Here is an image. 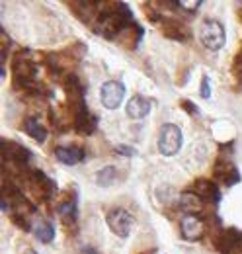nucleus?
<instances>
[{
    "instance_id": "23",
    "label": "nucleus",
    "mask_w": 242,
    "mask_h": 254,
    "mask_svg": "<svg viewBox=\"0 0 242 254\" xmlns=\"http://www.w3.org/2000/svg\"><path fill=\"white\" fill-rule=\"evenodd\" d=\"M120 153L121 155H129V157H131V155H135V151H133L131 147H129V149H127V147H120Z\"/></svg>"
},
{
    "instance_id": "14",
    "label": "nucleus",
    "mask_w": 242,
    "mask_h": 254,
    "mask_svg": "<svg viewBox=\"0 0 242 254\" xmlns=\"http://www.w3.org/2000/svg\"><path fill=\"white\" fill-rule=\"evenodd\" d=\"M55 157L59 162L62 164H78L80 160L84 159V153L80 151V149H76V147H59V149H55Z\"/></svg>"
},
{
    "instance_id": "1",
    "label": "nucleus",
    "mask_w": 242,
    "mask_h": 254,
    "mask_svg": "<svg viewBox=\"0 0 242 254\" xmlns=\"http://www.w3.org/2000/svg\"><path fill=\"white\" fill-rule=\"evenodd\" d=\"M133 20V14L131 10L125 6V4H116L114 10H108L100 16V22H98V30L102 35L106 37H116L121 30L125 28H131L129 22Z\"/></svg>"
},
{
    "instance_id": "7",
    "label": "nucleus",
    "mask_w": 242,
    "mask_h": 254,
    "mask_svg": "<svg viewBox=\"0 0 242 254\" xmlns=\"http://www.w3.org/2000/svg\"><path fill=\"white\" fill-rule=\"evenodd\" d=\"M2 157L8 162H14L16 166H24L31 159L30 151L18 143H10V141H2Z\"/></svg>"
},
{
    "instance_id": "17",
    "label": "nucleus",
    "mask_w": 242,
    "mask_h": 254,
    "mask_svg": "<svg viewBox=\"0 0 242 254\" xmlns=\"http://www.w3.org/2000/svg\"><path fill=\"white\" fill-rule=\"evenodd\" d=\"M24 131H26L30 137H33L37 143H43V141L47 139V129L41 126L35 118H28V120H26V124H24Z\"/></svg>"
},
{
    "instance_id": "4",
    "label": "nucleus",
    "mask_w": 242,
    "mask_h": 254,
    "mask_svg": "<svg viewBox=\"0 0 242 254\" xmlns=\"http://www.w3.org/2000/svg\"><path fill=\"white\" fill-rule=\"evenodd\" d=\"M106 221H108V227L112 229V233L121 237V239L129 237V233L133 229V223H135L133 221V215L127 213L125 209H114V211H110Z\"/></svg>"
},
{
    "instance_id": "15",
    "label": "nucleus",
    "mask_w": 242,
    "mask_h": 254,
    "mask_svg": "<svg viewBox=\"0 0 242 254\" xmlns=\"http://www.w3.org/2000/svg\"><path fill=\"white\" fill-rule=\"evenodd\" d=\"M180 207L185 213H199L203 209V201L195 191H183L180 195Z\"/></svg>"
},
{
    "instance_id": "3",
    "label": "nucleus",
    "mask_w": 242,
    "mask_h": 254,
    "mask_svg": "<svg viewBox=\"0 0 242 254\" xmlns=\"http://www.w3.org/2000/svg\"><path fill=\"white\" fill-rule=\"evenodd\" d=\"M199 39L207 49L219 51L225 45V28H223V24H219L217 20H205L201 30H199Z\"/></svg>"
},
{
    "instance_id": "6",
    "label": "nucleus",
    "mask_w": 242,
    "mask_h": 254,
    "mask_svg": "<svg viewBox=\"0 0 242 254\" xmlns=\"http://www.w3.org/2000/svg\"><path fill=\"white\" fill-rule=\"evenodd\" d=\"M28 182H30V188L33 191V195H39V197H51L53 193H55V184H53V180H49L45 174H41V172H31L30 176H28Z\"/></svg>"
},
{
    "instance_id": "5",
    "label": "nucleus",
    "mask_w": 242,
    "mask_h": 254,
    "mask_svg": "<svg viewBox=\"0 0 242 254\" xmlns=\"http://www.w3.org/2000/svg\"><path fill=\"white\" fill-rule=\"evenodd\" d=\"M100 98H102V104H104L108 110H116V108H120L123 98H125V88H123L121 82L110 80V82H106V84L102 86Z\"/></svg>"
},
{
    "instance_id": "13",
    "label": "nucleus",
    "mask_w": 242,
    "mask_h": 254,
    "mask_svg": "<svg viewBox=\"0 0 242 254\" xmlns=\"http://www.w3.org/2000/svg\"><path fill=\"white\" fill-rule=\"evenodd\" d=\"M193 191L199 195V197H203V199H209L213 203H219V197H221V193H219V188L215 186V182L211 180H195V186H193Z\"/></svg>"
},
{
    "instance_id": "21",
    "label": "nucleus",
    "mask_w": 242,
    "mask_h": 254,
    "mask_svg": "<svg viewBox=\"0 0 242 254\" xmlns=\"http://www.w3.org/2000/svg\"><path fill=\"white\" fill-rule=\"evenodd\" d=\"M178 6H182V8H187V10H195V8H199V0H178L176 2Z\"/></svg>"
},
{
    "instance_id": "19",
    "label": "nucleus",
    "mask_w": 242,
    "mask_h": 254,
    "mask_svg": "<svg viewBox=\"0 0 242 254\" xmlns=\"http://www.w3.org/2000/svg\"><path fill=\"white\" fill-rule=\"evenodd\" d=\"M59 215L62 217L64 225H72V223L76 221V199H74V197L68 199V201H64V203L60 205Z\"/></svg>"
},
{
    "instance_id": "9",
    "label": "nucleus",
    "mask_w": 242,
    "mask_h": 254,
    "mask_svg": "<svg viewBox=\"0 0 242 254\" xmlns=\"http://www.w3.org/2000/svg\"><path fill=\"white\" fill-rule=\"evenodd\" d=\"M221 253L223 254H242V233L229 229L221 235Z\"/></svg>"
},
{
    "instance_id": "16",
    "label": "nucleus",
    "mask_w": 242,
    "mask_h": 254,
    "mask_svg": "<svg viewBox=\"0 0 242 254\" xmlns=\"http://www.w3.org/2000/svg\"><path fill=\"white\" fill-rule=\"evenodd\" d=\"M162 32H164V35H168V37H172L176 41H185L189 37L187 28L183 24H180V22H174V20H164Z\"/></svg>"
},
{
    "instance_id": "24",
    "label": "nucleus",
    "mask_w": 242,
    "mask_h": 254,
    "mask_svg": "<svg viewBox=\"0 0 242 254\" xmlns=\"http://www.w3.org/2000/svg\"><path fill=\"white\" fill-rule=\"evenodd\" d=\"M24 254H37V253H35V251H31V249H30V251H26Z\"/></svg>"
},
{
    "instance_id": "10",
    "label": "nucleus",
    "mask_w": 242,
    "mask_h": 254,
    "mask_svg": "<svg viewBox=\"0 0 242 254\" xmlns=\"http://www.w3.org/2000/svg\"><path fill=\"white\" fill-rule=\"evenodd\" d=\"M203 231H205V227H203V223L199 217H195V215H185L183 219H182V235L187 239V241H199L201 237H203Z\"/></svg>"
},
{
    "instance_id": "18",
    "label": "nucleus",
    "mask_w": 242,
    "mask_h": 254,
    "mask_svg": "<svg viewBox=\"0 0 242 254\" xmlns=\"http://www.w3.org/2000/svg\"><path fill=\"white\" fill-rule=\"evenodd\" d=\"M35 237L41 241V243H51L55 239V227L49 221H37L35 223Z\"/></svg>"
},
{
    "instance_id": "20",
    "label": "nucleus",
    "mask_w": 242,
    "mask_h": 254,
    "mask_svg": "<svg viewBox=\"0 0 242 254\" xmlns=\"http://www.w3.org/2000/svg\"><path fill=\"white\" fill-rule=\"evenodd\" d=\"M116 180V168L114 166H106V168H102L98 174H96V182H98V186H110L112 182Z\"/></svg>"
},
{
    "instance_id": "11",
    "label": "nucleus",
    "mask_w": 242,
    "mask_h": 254,
    "mask_svg": "<svg viewBox=\"0 0 242 254\" xmlns=\"http://www.w3.org/2000/svg\"><path fill=\"white\" fill-rule=\"evenodd\" d=\"M151 112V102L145 96H133L127 104V116L131 120H143Z\"/></svg>"
},
{
    "instance_id": "2",
    "label": "nucleus",
    "mask_w": 242,
    "mask_h": 254,
    "mask_svg": "<svg viewBox=\"0 0 242 254\" xmlns=\"http://www.w3.org/2000/svg\"><path fill=\"white\" fill-rule=\"evenodd\" d=\"M182 129L174 124H166L160 129V137H158V151L164 157H172L182 149Z\"/></svg>"
},
{
    "instance_id": "22",
    "label": "nucleus",
    "mask_w": 242,
    "mask_h": 254,
    "mask_svg": "<svg viewBox=\"0 0 242 254\" xmlns=\"http://www.w3.org/2000/svg\"><path fill=\"white\" fill-rule=\"evenodd\" d=\"M211 96V88H209V78L203 76L201 80V98H209Z\"/></svg>"
},
{
    "instance_id": "12",
    "label": "nucleus",
    "mask_w": 242,
    "mask_h": 254,
    "mask_svg": "<svg viewBox=\"0 0 242 254\" xmlns=\"http://www.w3.org/2000/svg\"><path fill=\"white\" fill-rule=\"evenodd\" d=\"M215 176H217L225 186H235V184L241 180V174H239L237 166L231 164V162H223V164L219 162L217 168H215Z\"/></svg>"
},
{
    "instance_id": "8",
    "label": "nucleus",
    "mask_w": 242,
    "mask_h": 254,
    "mask_svg": "<svg viewBox=\"0 0 242 254\" xmlns=\"http://www.w3.org/2000/svg\"><path fill=\"white\" fill-rule=\"evenodd\" d=\"M96 118L92 116L90 112L86 110V106H84V102L82 104H78L76 106V110H74V129L78 131V133H84V135H90L94 133V129H96Z\"/></svg>"
}]
</instances>
